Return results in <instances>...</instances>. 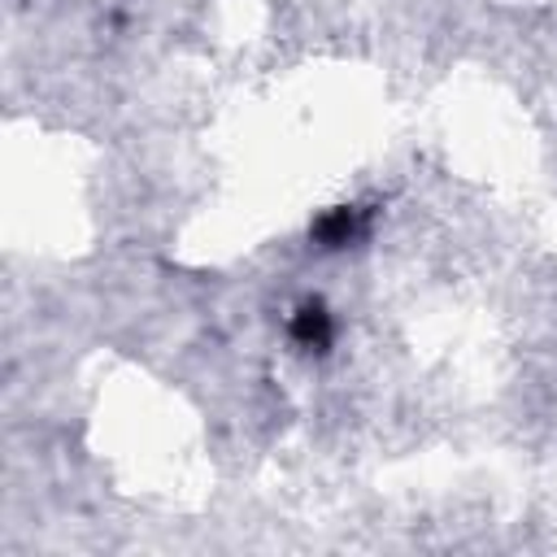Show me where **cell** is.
<instances>
[{"label":"cell","instance_id":"cell-1","mask_svg":"<svg viewBox=\"0 0 557 557\" xmlns=\"http://www.w3.org/2000/svg\"><path fill=\"white\" fill-rule=\"evenodd\" d=\"M366 235V213L352 209V205H339V209H326L318 222H313V239L322 248H348Z\"/></svg>","mask_w":557,"mask_h":557},{"label":"cell","instance_id":"cell-2","mask_svg":"<svg viewBox=\"0 0 557 557\" xmlns=\"http://www.w3.org/2000/svg\"><path fill=\"white\" fill-rule=\"evenodd\" d=\"M292 339L309 352H322L331 344V313L322 305H300L292 318Z\"/></svg>","mask_w":557,"mask_h":557}]
</instances>
